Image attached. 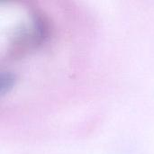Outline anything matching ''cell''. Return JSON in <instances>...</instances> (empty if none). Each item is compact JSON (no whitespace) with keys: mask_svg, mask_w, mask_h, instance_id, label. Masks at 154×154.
Wrapping results in <instances>:
<instances>
[]
</instances>
